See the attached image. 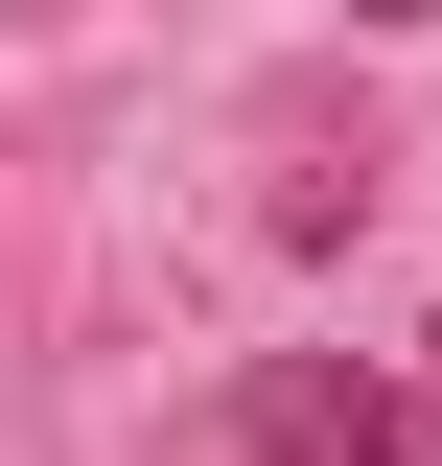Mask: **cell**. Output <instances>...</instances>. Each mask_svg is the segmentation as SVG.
<instances>
[{"mask_svg":"<svg viewBox=\"0 0 442 466\" xmlns=\"http://www.w3.org/2000/svg\"><path fill=\"white\" fill-rule=\"evenodd\" d=\"M419 420H442V327H419Z\"/></svg>","mask_w":442,"mask_h":466,"instance_id":"2","label":"cell"},{"mask_svg":"<svg viewBox=\"0 0 442 466\" xmlns=\"http://www.w3.org/2000/svg\"><path fill=\"white\" fill-rule=\"evenodd\" d=\"M233 443H256V466H442V420L396 397V373H349V350H256Z\"/></svg>","mask_w":442,"mask_h":466,"instance_id":"1","label":"cell"}]
</instances>
